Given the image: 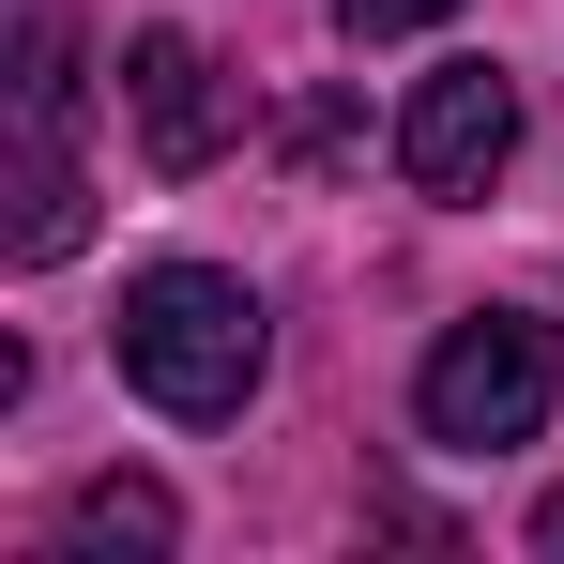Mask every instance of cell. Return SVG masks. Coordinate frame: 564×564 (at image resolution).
Here are the masks:
<instances>
[{"instance_id": "obj_5", "label": "cell", "mask_w": 564, "mask_h": 564, "mask_svg": "<svg viewBox=\"0 0 564 564\" xmlns=\"http://www.w3.org/2000/svg\"><path fill=\"white\" fill-rule=\"evenodd\" d=\"M62 534H77L93 564H122V550H169V534H184V503H169L153 473H93V488L62 503Z\"/></svg>"}, {"instance_id": "obj_6", "label": "cell", "mask_w": 564, "mask_h": 564, "mask_svg": "<svg viewBox=\"0 0 564 564\" xmlns=\"http://www.w3.org/2000/svg\"><path fill=\"white\" fill-rule=\"evenodd\" d=\"M427 15H458V0H336L351 46H397V31H427Z\"/></svg>"}, {"instance_id": "obj_4", "label": "cell", "mask_w": 564, "mask_h": 564, "mask_svg": "<svg viewBox=\"0 0 564 564\" xmlns=\"http://www.w3.org/2000/svg\"><path fill=\"white\" fill-rule=\"evenodd\" d=\"M122 107H138V153H153L169 184L229 153V77H214L198 31H138V46H122Z\"/></svg>"}, {"instance_id": "obj_7", "label": "cell", "mask_w": 564, "mask_h": 564, "mask_svg": "<svg viewBox=\"0 0 564 564\" xmlns=\"http://www.w3.org/2000/svg\"><path fill=\"white\" fill-rule=\"evenodd\" d=\"M534 550H564V488H550V503H534Z\"/></svg>"}, {"instance_id": "obj_1", "label": "cell", "mask_w": 564, "mask_h": 564, "mask_svg": "<svg viewBox=\"0 0 564 564\" xmlns=\"http://www.w3.org/2000/svg\"><path fill=\"white\" fill-rule=\"evenodd\" d=\"M107 351H122V381L153 397V412H184V427H214V412H245L260 397V290L214 275V260H153V275L122 290V321H107Z\"/></svg>"}, {"instance_id": "obj_2", "label": "cell", "mask_w": 564, "mask_h": 564, "mask_svg": "<svg viewBox=\"0 0 564 564\" xmlns=\"http://www.w3.org/2000/svg\"><path fill=\"white\" fill-rule=\"evenodd\" d=\"M412 427H427V443H458V458L534 443V427H550V321H519V305L458 321V336L412 367Z\"/></svg>"}, {"instance_id": "obj_3", "label": "cell", "mask_w": 564, "mask_h": 564, "mask_svg": "<svg viewBox=\"0 0 564 564\" xmlns=\"http://www.w3.org/2000/svg\"><path fill=\"white\" fill-rule=\"evenodd\" d=\"M503 153H519V77H503V62H443L427 93L397 107V169H412V198H488Z\"/></svg>"}]
</instances>
